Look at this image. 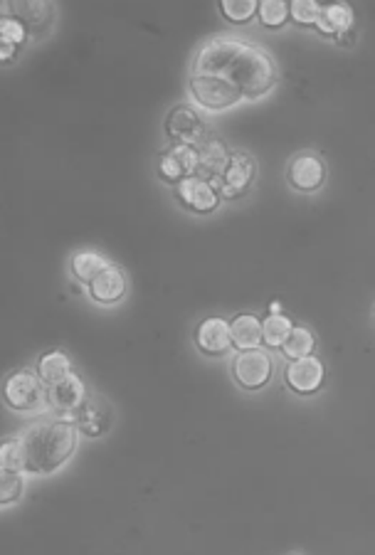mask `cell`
<instances>
[{"label": "cell", "instance_id": "1", "mask_svg": "<svg viewBox=\"0 0 375 555\" xmlns=\"http://www.w3.org/2000/svg\"><path fill=\"white\" fill-rule=\"evenodd\" d=\"M79 430L67 420H40L20 437L25 449V474L50 476L62 469L77 449Z\"/></svg>", "mask_w": 375, "mask_h": 555}, {"label": "cell", "instance_id": "2", "mask_svg": "<svg viewBox=\"0 0 375 555\" xmlns=\"http://www.w3.org/2000/svg\"><path fill=\"white\" fill-rule=\"evenodd\" d=\"M223 79L233 82L242 92L244 102H257L277 87L279 72H277L272 57L264 50L254 47L252 42H244L242 50L223 72Z\"/></svg>", "mask_w": 375, "mask_h": 555}, {"label": "cell", "instance_id": "3", "mask_svg": "<svg viewBox=\"0 0 375 555\" xmlns=\"http://www.w3.org/2000/svg\"><path fill=\"white\" fill-rule=\"evenodd\" d=\"M3 400L18 412H35L47 405V385L40 380L38 370H13L3 383Z\"/></svg>", "mask_w": 375, "mask_h": 555}, {"label": "cell", "instance_id": "4", "mask_svg": "<svg viewBox=\"0 0 375 555\" xmlns=\"http://www.w3.org/2000/svg\"><path fill=\"white\" fill-rule=\"evenodd\" d=\"M188 89H190V97L206 111H225L244 102L242 92L223 77H196V74H190Z\"/></svg>", "mask_w": 375, "mask_h": 555}, {"label": "cell", "instance_id": "5", "mask_svg": "<svg viewBox=\"0 0 375 555\" xmlns=\"http://www.w3.org/2000/svg\"><path fill=\"white\" fill-rule=\"evenodd\" d=\"M272 356L262 348L240 351L233 361V378L240 388L260 390L272 378Z\"/></svg>", "mask_w": 375, "mask_h": 555}, {"label": "cell", "instance_id": "6", "mask_svg": "<svg viewBox=\"0 0 375 555\" xmlns=\"http://www.w3.org/2000/svg\"><path fill=\"white\" fill-rule=\"evenodd\" d=\"M87 398H89L87 385L75 373L67 375L65 380H59L52 388H47V405L72 425H77V412H79V407L85 405Z\"/></svg>", "mask_w": 375, "mask_h": 555}, {"label": "cell", "instance_id": "7", "mask_svg": "<svg viewBox=\"0 0 375 555\" xmlns=\"http://www.w3.org/2000/svg\"><path fill=\"white\" fill-rule=\"evenodd\" d=\"M326 378V368L316 356H306V358H297V361L287 363L284 370V380L297 395H314L319 393Z\"/></svg>", "mask_w": 375, "mask_h": 555}, {"label": "cell", "instance_id": "8", "mask_svg": "<svg viewBox=\"0 0 375 555\" xmlns=\"http://www.w3.org/2000/svg\"><path fill=\"white\" fill-rule=\"evenodd\" d=\"M197 148V178H203L207 183L215 185V190L220 188V180L225 176L227 163H230V156L227 153V146L220 139H203L200 143H196ZM220 193V190H217Z\"/></svg>", "mask_w": 375, "mask_h": 555}, {"label": "cell", "instance_id": "9", "mask_svg": "<svg viewBox=\"0 0 375 555\" xmlns=\"http://www.w3.org/2000/svg\"><path fill=\"white\" fill-rule=\"evenodd\" d=\"M287 180L294 190L314 193L326 180V166L316 153H299L291 158L289 168H287Z\"/></svg>", "mask_w": 375, "mask_h": 555}, {"label": "cell", "instance_id": "10", "mask_svg": "<svg viewBox=\"0 0 375 555\" xmlns=\"http://www.w3.org/2000/svg\"><path fill=\"white\" fill-rule=\"evenodd\" d=\"M166 134L173 143L196 146L206 136V126L190 106H176L170 109L169 119H166Z\"/></svg>", "mask_w": 375, "mask_h": 555}, {"label": "cell", "instance_id": "11", "mask_svg": "<svg viewBox=\"0 0 375 555\" xmlns=\"http://www.w3.org/2000/svg\"><path fill=\"white\" fill-rule=\"evenodd\" d=\"M126 287H129V282H126L123 269L112 264V267L104 269L102 274H96V277L87 284V291L92 296L94 304L112 306L119 304L123 296H126Z\"/></svg>", "mask_w": 375, "mask_h": 555}, {"label": "cell", "instance_id": "12", "mask_svg": "<svg viewBox=\"0 0 375 555\" xmlns=\"http://www.w3.org/2000/svg\"><path fill=\"white\" fill-rule=\"evenodd\" d=\"M178 200L183 205H186L188 210H193V213H213L217 205H220V193L215 190V185L207 183V180H203V178H186V180H180L178 183Z\"/></svg>", "mask_w": 375, "mask_h": 555}, {"label": "cell", "instance_id": "13", "mask_svg": "<svg viewBox=\"0 0 375 555\" xmlns=\"http://www.w3.org/2000/svg\"><path fill=\"white\" fill-rule=\"evenodd\" d=\"M196 346L197 351L207 353V356H223L233 348V333H230V324L220 316H210L203 319L196 328Z\"/></svg>", "mask_w": 375, "mask_h": 555}, {"label": "cell", "instance_id": "14", "mask_svg": "<svg viewBox=\"0 0 375 555\" xmlns=\"http://www.w3.org/2000/svg\"><path fill=\"white\" fill-rule=\"evenodd\" d=\"M112 427V407L99 395H89L77 412V430L82 437H102Z\"/></svg>", "mask_w": 375, "mask_h": 555}, {"label": "cell", "instance_id": "15", "mask_svg": "<svg viewBox=\"0 0 375 555\" xmlns=\"http://www.w3.org/2000/svg\"><path fill=\"white\" fill-rule=\"evenodd\" d=\"M254 176V163L252 158L247 153H233L230 156V163H227V171L223 180H220V198L223 200H233L237 195H242L250 183H252Z\"/></svg>", "mask_w": 375, "mask_h": 555}, {"label": "cell", "instance_id": "16", "mask_svg": "<svg viewBox=\"0 0 375 555\" xmlns=\"http://www.w3.org/2000/svg\"><path fill=\"white\" fill-rule=\"evenodd\" d=\"M230 333H233V346L237 351H254L264 343L262 321L254 314H240L230 321Z\"/></svg>", "mask_w": 375, "mask_h": 555}, {"label": "cell", "instance_id": "17", "mask_svg": "<svg viewBox=\"0 0 375 555\" xmlns=\"http://www.w3.org/2000/svg\"><path fill=\"white\" fill-rule=\"evenodd\" d=\"M353 20H356V15H353V8H351L348 3H331V5H324V10H321V18L319 23H316V28H319V32H324V35L336 40L338 35L353 30Z\"/></svg>", "mask_w": 375, "mask_h": 555}, {"label": "cell", "instance_id": "18", "mask_svg": "<svg viewBox=\"0 0 375 555\" xmlns=\"http://www.w3.org/2000/svg\"><path fill=\"white\" fill-rule=\"evenodd\" d=\"M38 375L47 388L57 385L59 380L72 375V361H69V356H67L65 351H59V348L42 353L38 361Z\"/></svg>", "mask_w": 375, "mask_h": 555}, {"label": "cell", "instance_id": "19", "mask_svg": "<svg viewBox=\"0 0 375 555\" xmlns=\"http://www.w3.org/2000/svg\"><path fill=\"white\" fill-rule=\"evenodd\" d=\"M72 274H75V279H79L82 284H89L96 274H102L104 269L112 267V262L104 257V254H99V252H92V250H85V252H77L75 257H72Z\"/></svg>", "mask_w": 375, "mask_h": 555}, {"label": "cell", "instance_id": "20", "mask_svg": "<svg viewBox=\"0 0 375 555\" xmlns=\"http://www.w3.org/2000/svg\"><path fill=\"white\" fill-rule=\"evenodd\" d=\"M314 348H316V336L306 326H294L289 333V338L281 346V353L289 358V361H297V358H306V356H314Z\"/></svg>", "mask_w": 375, "mask_h": 555}, {"label": "cell", "instance_id": "21", "mask_svg": "<svg viewBox=\"0 0 375 555\" xmlns=\"http://www.w3.org/2000/svg\"><path fill=\"white\" fill-rule=\"evenodd\" d=\"M291 328H294V324H291L289 316L270 314L262 321L264 346H270V348H281V346H284V341L289 338Z\"/></svg>", "mask_w": 375, "mask_h": 555}, {"label": "cell", "instance_id": "22", "mask_svg": "<svg viewBox=\"0 0 375 555\" xmlns=\"http://www.w3.org/2000/svg\"><path fill=\"white\" fill-rule=\"evenodd\" d=\"M0 469L25 474V449H23L20 437H10L3 442V447H0Z\"/></svg>", "mask_w": 375, "mask_h": 555}, {"label": "cell", "instance_id": "23", "mask_svg": "<svg viewBox=\"0 0 375 555\" xmlns=\"http://www.w3.org/2000/svg\"><path fill=\"white\" fill-rule=\"evenodd\" d=\"M220 13L225 15L230 23L244 25L260 13V3L257 0H223L220 3Z\"/></svg>", "mask_w": 375, "mask_h": 555}, {"label": "cell", "instance_id": "24", "mask_svg": "<svg viewBox=\"0 0 375 555\" xmlns=\"http://www.w3.org/2000/svg\"><path fill=\"white\" fill-rule=\"evenodd\" d=\"M289 15V3H284V0H262L260 3V20H262L264 28H281Z\"/></svg>", "mask_w": 375, "mask_h": 555}, {"label": "cell", "instance_id": "25", "mask_svg": "<svg viewBox=\"0 0 375 555\" xmlns=\"http://www.w3.org/2000/svg\"><path fill=\"white\" fill-rule=\"evenodd\" d=\"M23 489H25L23 472H5L3 469V476H0V504L3 506L15 504L23 496Z\"/></svg>", "mask_w": 375, "mask_h": 555}, {"label": "cell", "instance_id": "26", "mask_svg": "<svg viewBox=\"0 0 375 555\" xmlns=\"http://www.w3.org/2000/svg\"><path fill=\"white\" fill-rule=\"evenodd\" d=\"M321 10H324V5L316 0H294V3H289L291 18L297 20L299 25H316L321 18Z\"/></svg>", "mask_w": 375, "mask_h": 555}, {"label": "cell", "instance_id": "27", "mask_svg": "<svg viewBox=\"0 0 375 555\" xmlns=\"http://www.w3.org/2000/svg\"><path fill=\"white\" fill-rule=\"evenodd\" d=\"M159 176L169 183L178 185L180 180H186V171L180 166L178 156L173 153V148H166L159 158Z\"/></svg>", "mask_w": 375, "mask_h": 555}, {"label": "cell", "instance_id": "28", "mask_svg": "<svg viewBox=\"0 0 375 555\" xmlns=\"http://www.w3.org/2000/svg\"><path fill=\"white\" fill-rule=\"evenodd\" d=\"M0 40H8V42H13L15 47L25 45V40H28L25 23L20 18H13V15L3 18V23H0Z\"/></svg>", "mask_w": 375, "mask_h": 555}, {"label": "cell", "instance_id": "29", "mask_svg": "<svg viewBox=\"0 0 375 555\" xmlns=\"http://www.w3.org/2000/svg\"><path fill=\"white\" fill-rule=\"evenodd\" d=\"M15 52H18V47L8 42V40H3V45H0V60H3V62H13Z\"/></svg>", "mask_w": 375, "mask_h": 555}, {"label": "cell", "instance_id": "30", "mask_svg": "<svg viewBox=\"0 0 375 555\" xmlns=\"http://www.w3.org/2000/svg\"><path fill=\"white\" fill-rule=\"evenodd\" d=\"M356 42V28L348 30V32H343V35L336 37V45H343V47H351Z\"/></svg>", "mask_w": 375, "mask_h": 555}, {"label": "cell", "instance_id": "31", "mask_svg": "<svg viewBox=\"0 0 375 555\" xmlns=\"http://www.w3.org/2000/svg\"><path fill=\"white\" fill-rule=\"evenodd\" d=\"M270 309H272V314H281V304H277V301H274V304L270 306Z\"/></svg>", "mask_w": 375, "mask_h": 555}]
</instances>
